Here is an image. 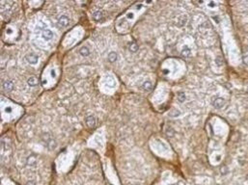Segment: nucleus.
Instances as JSON below:
<instances>
[{
	"instance_id": "obj_1",
	"label": "nucleus",
	"mask_w": 248,
	"mask_h": 185,
	"mask_svg": "<svg viewBox=\"0 0 248 185\" xmlns=\"http://www.w3.org/2000/svg\"><path fill=\"white\" fill-rule=\"evenodd\" d=\"M142 9H143V4L137 3L129 10H128L123 15H121L115 22V28H116L117 32L120 34L128 33L133 25V22L135 21L136 16H137V14L140 13Z\"/></svg>"
},
{
	"instance_id": "obj_2",
	"label": "nucleus",
	"mask_w": 248,
	"mask_h": 185,
	"mask_svg": "<svg viewBox=\"0 0 248 185\" xmlns=\"http://www.w3.org/2000/svg\"><path fill=\"white\" fill-rule=\"evenodd\" d=\"M22 108L15 104L6 97H1V115L4 122H12L20 117L22 114Z\"/></svg>"
},
{
	"instance_id": "obj_3",
	"label": "nucleus",
	"mask_w": 248,
	"mask_h": 185,
	"mask_svg": "<svg viewBox=\"0 0 248 185\" xmlns=\"http://www.w3.org/2000/svg\"><path fill=\"white\" fill-rule=\"evenodd\" d=\"M59 72H58V68L56 67L54 64H50L45 68L43 74H42V78H41V82L45 88L46 89H50L55 85L57 78H58Z\"/></svg>"
},
{
	"instance_id": "obj_4",
	"label": "nucleus",
	"mask_w": 248,
	"mask_h": 185,
	"mask_svg": "<svg viewBox=\"0 0 248 185\" xmlns=\"http://www.w3.org/2000/svg\"><path fill=\"white\" fill-rule=\"evenodd\" d=\"M118 88V80L113 73L106 72L100 80V89L106 95H112Z\"/></svg>"
},
{
	"instance_id": "obj_5",
	"label": "nucleus",
	"mask_w": 248,
	"mask_h": 185,
	"mask_svg": "<svg viewBox=\"0 0 248 185\" xmlns=\"http://www.w3.org/2000/svg\"><path fill=\"white\" fill-rule=\"evenodd\" d=\"M83 35H84V30L82 29L81 26H76L74 27L71 31H70L66 36H65L64 40L62 42V45L64 46L65 48H70L74 45H75L81 39H82Z\"/></svg>"
},
{
	"instance_id": "obj_6",
	"label": "nucleus",
	"mask_w": 248,
	"mask_h": 185,
	"mask_svg": "<svg viewBox=\"0 0 248 185\" xmlns=\"http://www.w3.org/2000/svg\"><path fill=\"white\" fill-rule=\"evenodd\" d=\"M20 37V31L19 28H16L14 25H8L4 30V41L6 43H14L19 40Z\"/></svg>"
},
{
	"instance_id": "obj_7",
	"label": "nucleus",
	"mask_w": 248,
	"mask_h": 185,
	"mask_svg": "<svg viewBox=\"0 0 248 185\" xmlns=\"http://www.w3.org/2000/svg\"><path fill=\"white\" fill-rule=\"evenodd\" d=\"M104 129L103 128H101L98 129L97 132L94 134L92 138H91V141L90 142L93 143V146L95 147H102L104 145Z\"/></svg>"
},
{
	"instance_id": "obj_8",
	"label": "nucleus",
	"mask_w": 248,
	"mask_h": 185,
	"mask_svg": "<svg viewBox=\"0 0 248 185\" xmlns=\"http://www.w3.org/2000/svg\"><path fill=\"white\" fill-rule=\"evenodd\" d=\"M38 35V37L41 38V44L42 43H48V42H51L52 40H53V38H54V32L50 29L49 27L46 28L45 30H43L41 33H39Z\"/></svg>"
},
{
	"instance_id": "obj_9",
	"label": "nucleus",
	"mask_w": 248,
	"mask_h": 185,
	"mask_svg": "<svg viewBox=\"0 0 248 185\" xmlns=\"http://www.w3.org/2000/svg\"><path fill=\"white\" fill-rule=\"evenodd\" d=\"M43 142L45 143V146L48 149H53L56 148V142L55 140L52 138L49 134H45L43 137Z\"/></svg>"
},
{
	"instance_id": "obj_10",
	"label": "nucleus",
	"mask_w": 248,
	"mask_h": 185,
	"mask_svg": "<svg viewBox=\"0 0 248 185\" xmlns=\"http://www.w3.org/2000/svg\"><path fill=\"white\" fill-rule=\"evenodd\" d=\"M58 24L61 26L62 28H66L68 26H70V19L68 15H60V18L58 19Z\"/></svg>"
},
{
	"instance_id": "obj_11",
	"label": "nucleus",
	"mask_w": 248,
	"mask_h": 185,
	"mask_svg": "<svg viewBox=\"0 0 248 185\" xmlns=\"http://www.w3.org/2000/svg\"><path fill=\"white\" fill-rule=\"evenodd\" d=\"M25 58H26V61L30 65L33 66H36L38 64V62H39V57L36 54H34V53H28Z\"/></svg>"
},
{
	"instance_id": "obj_12",
	"label": "nucleus",
	"mask_w": 248,
	"mask_h": 185,
	"mask_svg": "<svg viewBox=\"0 0 248 185\" xmlns=\"http://www.w3.org/2000/svg\"><path fill=\"white\" fill-rule=\"evenodd\" d=\"M225 99H222V97H214L213 100H212V104L215 108H223L225 106Z\"/></svg>"
},
{
	"instance_id": "obj_13",
	"label": "nucleus",
	"mask_w": 248,
	"mask_h": 185,
	"mask_svg": "<svg viewBox=\"0 0 248 185\" xmlns=\"http://www.w3.org/2000/svg\"><path fill=\"white\" fill-rule=\"evenodd\" d=\"M93 19L94 20H96V21H100V20H101L102 19V18L104 16V13L102 12V11H101V10H98V11H95V12L93 13Z\"/></svg>"
},
{
	"instance_id": "obj_14",
	"label": "nucleus",
	"mask_w": 248,
	"mask_h": 185,
	"mask_svg": "<svg viewBox=\"0 0 248 185\" xmlns=\"http://www.w3.org/2000/svg\"><path fill=\"white\" fill-rule=\"evenodd\" d=\"M3 89L6 92H12L14 89V83L11 80H6L3 82Z\"/></svg>"
},
{
	"instance_id": "obj_15",
	"label": "nucleus",
	"mask_w": 248,
	"mask_h": 185,
	"mask_svg": "<svg viewBox=\"0 0 248 185\" xmlns=\"http://www.w3.org/2000/svg\"><path fill=\"white\" fill-rule=\"evenodd\" d=\"M90 53H91V50H90V48L88 47V46L83 45V46H81V47L79 48V54L81 56H84V57H86V56H89Z\"/></svg>"
},
{
	"instance_id": "obj_16",
	"label": "nucleus",
	"mask_w": 248,
	"mask_h": 185,
	"mask_svg": "<svg viewBox=\"0 0 248 185\" xmlns=\"http://www.w3.org/2000/svg\"><path fill=\"white\" fill-rule=\"evenodd\" d=\"M86 124L89 127H93L96 124V118L93 116V115H89L88 117L86 118Z\"/></svg>"
},
{
	"instance_id": "obj_17",
	"label": "nucleus",
	"mask_w": 248,
	"mask_h": 185,
	"mask_svg": "<svg viewBox=\"0 0 248 185\" xmlns=\"http://www.w3.org/2000/svg\"><path fill=\"white\" fill-rule=\"evenodd\" d=\"M142 88H143V90L146 91V92H150V91L153 90V85L151 81H145L144 83L142 84Z\"/></svg>"
},
{
	"instance_id": "obj_18",
	"label": "nucleus",
	"mask_w": 248,
	"mask_h": 185,
	"mask_svg": "<svg viewBox=\"0 0 248 185\" xmlns=\"http://www.w3.org/2000/svg\"><path fill=\"white\" fill-rule=\"evenodd\" d=\"M28 84L30 85V86H33V87H36L39 84V80H38L37 77L35 76H31L29 79H28Z\"/></svg>"
},
{
	"instance_id": "obj_19",
	"label": "nucleus",
	"mask_w": 248,
	"mask_h": 185,
	"mask_svg": "<svg viewBox=\"0 0 248 185\" xmlns=\"http://www.w3.org/2000/svg\"><path fill=\"white\" fill-rule=\"evenodd\" d=\"M37 164V158L34 155H31L27 158V165L29 166H35Z\"/></svg>"
},
{
	"instance_id": "obj_20",
	"label": "nucleus",
	"mask_w": 248,
	"mask_h": 185,
	"mask_svg": "<svg viewBox=\"0 0 248 185\" xmlns=\"http://www.w3.org/2000/svg\"><path fill=\"white\" fill-rule=\"evenodd\" d=\"M117 59H118V54H117L116 52H114V51H112V52H110L109 54H108V60H109V62H116Z\"/></svg>"
},
{
	"instance_id": "obj_21",
	"label": "nucleus",
	"mask_w": 248,
	"mask_h": 185,
	"mask_svg": "<svg viewBox=\"0 0 248 185\" xmlns=\"http://www.w3.org/2000/svg\"><path fill=\"white\" fill-rule=\"evenodd\" d=\"M137 49H138V46L136 43H132L129 44V50H130L131 52H135V51H137Z\"/></svg>"
},
{
	"instance_id": "obj_22",
	"label": "nucleus",
	"mask_w": 248,
	"mask_h": 185,
	"mask_svg": "<svg viewBox=\"0 0 248 185\" xmlns=\"http://www.w3.org/2000/svg\"><path fill=\"white\" fill-rule=\"evenodd\" d=\"M178 100H180L181 102H184L185 100V95L184 92H179L178 94Z\"/></svg>"
},
{
	"instance_id": "obj_23",
	"label": "nucleus",
	"mask_w": 248,
	"mask_h": 185,
	"mask_svg": "<svg viewBox=\"0 0 248 185\" xmlns=\"http://www.w3.org/2000/svg\"><path fill=\"white\" fill-rule=\"evenodd\" d=\"M29 4H30L31 6H33L35 9H37V8H39V7L43 4V2H39V1H38V2H30Z\"/></svg>"
},
{
	"instance_id": "obj_24",
	"label": "nucleus",
	"mask_w": 248,
	"mask_h": 185,
	"mask_svg": "<svg viewBox=\"0 0 248 185\" xmlns=\"http://www.w3.org/2000/svg\"><path fill=\"white\" fill-rule=\"evenodd\" d=\"M243 62H244L245 65H248V55H246V56H244V57H243Z\"/></svg>"
},
{
	"instance_id": "obj_25",
	"label": "nucleus",
	"mask_w": 248,
	"mask_h": 185,
	"mask_svg": "<svg viewBox=\"0 0 248 185\" xmlns=\"http://www.w3.org/2000/svg\"><path fill=\"white\" fill-rule=\"evenodd\" d=\"M25 185H37V184H36V183H35L34 181H28Z\"/></svg>"
}]
</instances>
